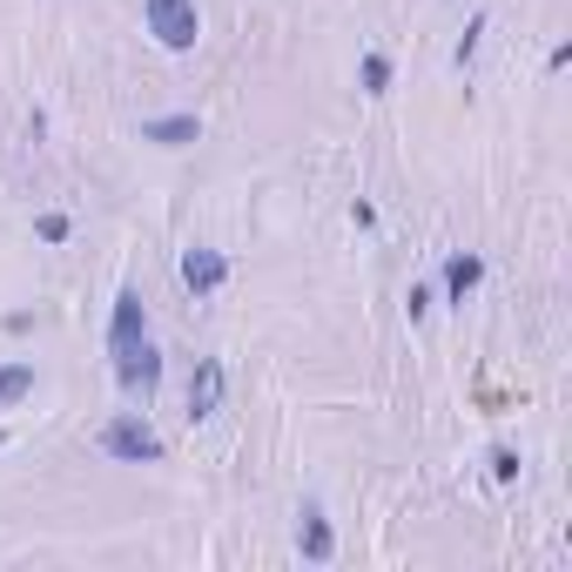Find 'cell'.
Masks as SVG:
<instances>
[{
    "mask_svg": "<svg viewBox=\"0 0 572 572\" xmlns=\"http://www.w3.org/2000/svg\"><path fill=\"white\" fill-rule=\"evenodd\" d=\"M297 545H303L310 565H331V552H337V532H331V519H323L316 499H303V512H297Z\"/></svg>",
    "mask_w": 572,
    "mask_h": 572,
    "instance_id": "cell-5",
    "label": "cell"
},
{
    "mask_svg": "<svg viewBox=\"0 0 572 572\" xmlns=\"http://www.w3.org/2000/svg\"><path fill=\"white\" fill-rule=\"evenodd\" d=\"M34 229H41V242H67V216H41Z\"/></svg>",
    "mask_w": 572,
    "mask_h": 572,
    "instance_id": "cell-12",
    "label": "cell"
},
{
    "mask_svg": "<svg viewBox=\"0 0 572 572\" xmlns=\"http://www.w3.org/2000/svg\"><path fill=\"white\" fill-rule=\"evenodd\" d=\"M183 283H189L196 297H216V290L229 283V257H222V250H183Z\"/></svg>",
    "mask_w": 572,
    "mask_h": 572,
    "instance_id": "cell-6",
    "label": "cell"
},
{
    "mask_svg": "<svg viewBox=\"0 0 572 572\" xmlns=\"http://www.w3.org/2000/svg\"><path fill=\"white\" fill-rule=\"evenodd\" d=\"M222 391H229L222 364H216V357H196V371H189V418H196V425L222 412Z\"/></svg>",
    "mask_w": 572,
    "mask_h": 572,
    "instance_id": "cell-4",
    "label": "cell"
},
{
    "mask_svg": "<svg viewBox=\"0 0 572 572\" xmlns=\"http://www.w3.org/2000/svg\"><path fill=\"white\" fill-rule=\"evenodd\" d=\"M102 451H108L115 465H155L169 445L155 438V425H148L142 412H122V418H108V425H102Z\"/></svg>",
    "mask_w": 572,
    "mask_h": 572,
    "instance_id": "cell-2",
    "label": "cell"
},
{
    "mask_svg": "<svg viewBox=\"0 0 572 572\" xmlns=\"http://www.w3.org/2000/svg\"><path fill=\"white\" fill-rule=\"evenodd\" d=\"M135 337H148V310H142V290H122L115 297V316H108V351H122Z\"/></svg>",
    "mask_w": 572,
    "mask_h": 572,
    "instance_id": "cell-7",
    "label": "cell"
},
{
    "mask_svg": "<svg viewBox=\"0 0 572 572\" xmlns=\"http://www.w3.org/2000/svg\"><path fill=\"white\" fill-rule=\"evenodd\" d=\"M34 391V364H8V371H0V404H21Z\"/></svg>",
    "mask_w": 572,
    "mask_h": 572,
    "instance_id": "cell-10",
    "label": "cell"
},
{
    "mask_svg": "<svg viewBox=\"0 0 572 572\" xmlns=\"http://www.w3.org/2000/svg\"><path fill=\"white\" fill-rule=\"evenodd\" d=\"M492 478H519V451L499 445V451H492Z\"/></svg>",
    "mask_w": 572,
    "mask_h": 572,
    "instance_id": "cell-13",
    "label": "cell"
},
{
    "mask_svg": "<svg viewBox=\"0 0 572 572\" xmlns=\"http://www.w3.org/2000/svg\"><path fill=\"white\" fill-rule=\"evenodd\" d=\"M478 283H485V263H478L471 250H458V257L445 263V297H451V303H465V297H471Z\"/></svg>",
    "mask_w": 572,
    "mask_h": 572,
    "instance_id": "cell-9",
    "label": "cell"
},
{
    "mask_svg": "<svg viewBox=\"0 0 572 572\" xmlns=\"http://www.w3.org/2000/svg\"><path fill=\"white\" fill-rule=\"evenodd\" d=\"M357 81H364V95H391V54H364Z\"/></svg>",
    "mask_w": 572,
    "mask_h": 572,
    "instance_id": "cell-11",
    "label": "cell"
},
{
    "mask_svg": "<svg viewBox=\"0 0 572 572\" xmlns=\"http://www.w3.org/2000/svg\"><path fill=\"white\" fill-rule=\"evenodd\" d=\"M115 377H122L128 397H148V391L162 384V357H155V344H148V337L122 344V351H115Z\"/></svg>",
    "mask_w": 572,
    "mask_h": 572,
    "instance_id": "cell-3",
    "label": "cell"
},
{
    "mask_svg": "<svg viewBox=\"0 0 572 572\" xmlns=\"http://www.w3.org/2000/svg\"><path fill=\"white\" fill-rule=\"evenodd\" d=\"M196 135H202L196 115H155V122H142V142H155V148H189Z\"/></svg>",
    "mask_w": 572,
    "mask_h": 572,
    "instance_id": "cell-8",
    "label": "cell"
},
{
    "mask_svg": "<svg viewBox=\"0 0 572 572\" xmlns=\"http://www.w3.org/2000/svg\"><path fill=\"white\" fill-rule=\"evenodd\" d=\"M142 21L148 34L169 48V54H189L202 41V14H196V0H142Z\"/></svg>",
    "mask_w": 572,
    "mask_h": 572,
    "instance_id": "cell-1",
    "label": "cell"
}]
</instances>
